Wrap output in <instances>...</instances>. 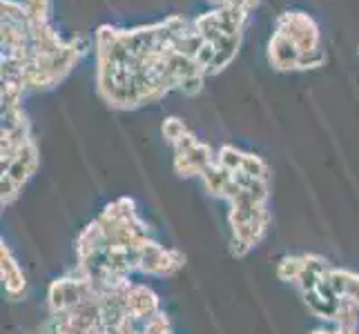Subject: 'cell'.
I'll return each mask as SVG.
<instances>
[{"label":"cell","mask_w":359,"mask_h":334,"mask_svg":"<svg viewBox=\"0 0 359 334\" xmlns=\"http://www.w3.org/2000/svg\"><path fill=\"white\" fill-rule=\"evenodd\" d=\"M88 52V43L83 39L65 41V45L49 54H32L22 74V85L27 92H45L63 83L69 71L79 65V60Z\"/></svg>","instance_id":"2"},{"label":"cell","mask_w":359,"mask_h":334,"mask_svg":"<svg viewBox=\"0 0 359 334\" xmlns=\"http://www.w3.org/2000/svg\"><path fill=\"white\" fill-rule=\"evenodd\" d=\"M0 163H3V181H0L3 207H9L20 196L22 188L34 176V172L39 169L41 156H39L36 139H29L14 156L7 160H0Z\"/></svg>","instance_id":"4"},{"label":"cell","mask_w":359,"mask_h":334,"mask_svg":"<svg viewBox=\"0 0 359 334\" xmlns=\"http://www.w3.org/2000/svg\"><path fill=\"white\" fill-rule=\"evenodd\" d=\"M22 3L29 14L32 27L49 22V16H52V0H22Z\"/></svg>","instance_id":"11"},{"label":"cell","mask_w":359,"mask_h":334,"mask_svg":"<svg viewBox=\"0 0 359 334\" xmlns=\"http://www.w3.org/2000/svg\"><path fill=\"white\" fill-rule=\"evenodd\" d=\"M183 265H185V256L179 250H165L163 245H158L154 241L141 252L139 272L150 277H172Z\"/></svg>","instance_id":"6"},{"label":"cell","mask_w":359,"mask_h":334,"mask_svg":"<svg viewBox=\"0 0 359 334\" xmlns=\"http://www.w3.org/2000/svg\"><path fill=\"white\" fill-rule=\"evenodd\" d=\"M0 270H3V283H5V292L11 296V299H16L25 292L27 288V281H25V274H22V267L18 265V261L11 254V250L5 245H0Z\"/></svg>","instance_id":"8"},{"label":"cell","mask_w":359,"mask_h":334,"mask_svg":"<svg viewBox=\"0 0 359 334\" xmlns=\"http://www.w3.org/2000/svg\"><path fill=\"white\" fill-rule=\"evenodd\" d=\"M302 272H304V254L283 256L277 265V277L281 281H288V283H297V279L302 277Z\"/></svg>","instance_id":"10"},{"label":"cell","mask_w":359,"mask_h":334,"mask_svg":"<svg viewBox=\"0 0 359 334\" xmlns=\"http://www.w3.org/2000/svg\"><path fill=\"white\" fill-rule=\"evenodd\" d=\"M268 63L277 71H302V52L275 29L268 41Z\"/></svg>","instance_id":"7"},{"label":"cell","mask_w":359,"mask_h":334,"mask_svg":"<svg viewBox=\"0 0 359 334\" xmlns=\"http://www.w3.org/2000/svg\"><path fill=\"white\" fill-rule=\"evenodd\" d=\"M226 5H230V7H239V9H243V11H255L257 7H259V0H228Z\"/></svg>","instance_id":"13"},{"label":"cell","mask_w":359,"mask_h":334,"mask_svg":"<svg viewBox=\"0 0 359 334\" xmlns=\"http://www.w3.org/2000/svg\"><path fill=\"white\" fill-rule=\"evenodd\" d=\"M175 172L179 176H201L215 163L217 154L208 143L199 141L192 132H188L175 145Z\"/></svg>","instance_id":"5"},{"label":"cell","mask_w":359,"mask_h":334,"mask_svg":"<svg viewBox=\"0 0 359 334\" xmlns=\"http://www.w3.org/2000/svg\"><path fill=\"white\" fill-rule=\"evenodd\" d=\"M208 3H210V5H215V7H221V5H226L228 0H208Z\"/></svg>","instance_id":"15"},{"label":"cell","mask_w":359,"mask_h":334,"mask_svg":"<svg viewBox=\"0 0 359 334\" xmlns=\"http://www.w3.org/2000/svg\"><path fill=\"white\" fill-rule=\"evenodd\" d=\"M313 334H339V328H337V330H317V332H313Z\"/></svg>","instance_id":"14"},{"label":"cell","mask_w":359,"mask_h":334,"mask_svg":"<svg viewBox=\"0 0 359 334\" xmlns=\"http://www.w3.org/2000/svg\"><path fill=\"white\" fill-rule=\"evenodd\" d=\"M275 29L302 52V71L326 65V49L321 47V32L317 20L302 9H286L277 16Z\"/></svg>","instance_id":"3"},{"label":"cell","mask_w":359,"mask_h":334,"mask_svg":"<svg viewBox=\"0 0 359 334\" xmlns=\"http://www.w3.org/2000/svg\"><path fill=\"white\" fill-rule=\"evenodd\" d=\"M192 25L185 16H170L154 25L96 29V90L114 109L154 105L175 92L170 56L177 39Z\"/></svg>","instance_id":"1"},{"label":"cell","mask_w":359,"mask_h":334,"mask_svg":"<svg viewBox=\"0 0 359 334\" xmlns=\"http://www.w3.org/2000/svg\"><path fill=\"white\" fill-rule=\"evenodd\" d=\"M163 136H165V141L170 143V145H175L177 141H181L185 134H188L190 130H188V125L179 118V116H168L165 120H163Z\"/></svg>","instance_id":"12"},{"label":"cell","mask_w":359,"mask_h":334,"mask_svg":"<svg viewBox=\"0 0 359 334\" xmlns=\"http://www.w3.org/2000/svg\"><path fill=\"white\" fill-rule=\"evenodd\" d=\"M326 283L332 288L339 299L351 301L353 305L359 307V274L348 270H339V267H330L326 272Z\"/></svg>","instance_id":"9"}]
</instances>
